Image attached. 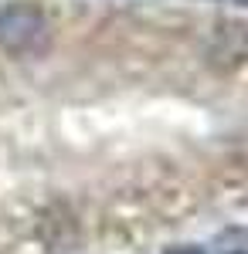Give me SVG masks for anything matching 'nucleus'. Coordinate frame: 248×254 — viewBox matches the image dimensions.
<instances>
[{"instance_id": "f257e3e1", "label": "nucleus", "mask_w": 248, "mask_h": 254, "mask_svg": "<svg viewBox=\"0 0 248 254\" xmlns=\"http://www.w3.org/2000/svg\"><path fill=\"white\" fill-rule=\"evenodd\" d=\"M51 38V24L44 7L34 0H14L0 7V48L14 58H27L44 51Z\"/></svg>"}, {"instance_id": "f03ea898", "label": "nucleus", "mask_w": 248, "mask_h": 254, "mask_svg": "<svg viewBox=\"0 0 248 254\" xmlns=\"http://www.w3.org/2000/svg\"><path fill=\"white\" fill-rule=\"evenodd\" d=\"M167 254H248V241H242V244H225V248H204V244H180V248H170Z\"/></svg>"}]
</instances>
